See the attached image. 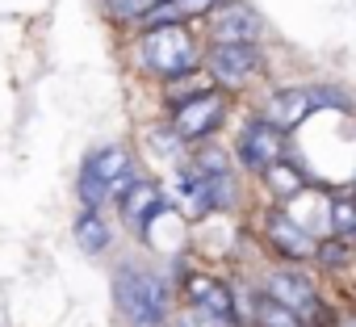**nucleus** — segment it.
<instances>
[{"label": "nucleus", "instance_id": "1", "mask_svg": "<svg viewBox=\"0 0 356 327\" xmlns=\"http://www.w3.org/2000/svg\"><path fill=\"white\" fill-rule=\"evenodd\" d=\"M113 302L130 327H163L168 323V285L155 273L122 269L113 277Z\"/></svg>", "mask_w": 356, "mask_h": 327}, {"label": "nucleus", "instance_id": "2", "mask_svg": "<svg viewBox=\"0 0 356 327\" xmlns=\"http://www.w3.org/2000/svg\"><path fill=\"white\" fill-rule=\"evenodd\" d=\"M134 168H130V155L122 147H101L84 159V168H80V198L88 210H97L105 198H122L126 185H134Z\"/></svg>", "mask_w": 356, "mask_h": 327}, {"label": "nucleus", "instance_id": "3", "mask_svg": "<svg viewBox=\"0 0 356 327\" xmlns=\"http://www.w3.org/2000/svg\"><path fill=\"white\" fill-rule=\"evenodd\" d=\"M143 59L151 72H159L163 80H176V76H189L193 63H197V42L185 26H155L147 38H143Z\"/></svg>", "mask_w": 356, "mask_h": 327}, {"label": "nucleus", "instance_id": "4", "mask_svg": "<svg viewBox=\"0 0 356 327\" xmlns=\"http://www.w3.org/2000/svg\"><path fill=\"white\" fill-rule=\"evenodd\" d=\"M227 118V101L222 93H197V97H185L181 105H176L172 113V130L181 134V138H206L210 130H218Z\"/></svg>", "mask_w": 356, "mask_h": 327}, {"label": "nucleus", "instance_id": "5", "mask_svg": "<svg viewBox=\"0 0 356 327\" xmlns=\"http://www.w3.org/2000/svg\"><path fill=\"white\" fill-rule=\"evenodd\" d=\"M268 298L277 302V306H285L293 319H302V323H318L323 319V298L314 294V285L302 277V273H273L268 277Z\"/></svg>", "mask_w": 356, "mask_h": 327}, {"label": "nucleus", "instance_id": "6", "mask_svg": "<svg viewBox=\"0 0 356 327\" xmlns=\"http://www.w3.org/2000/svg\"><path fill=\"white\" fill-rule=\"evenodd\" d=\"M210 30H214L218 47L252 42V38L260 34V17H256V9L239 5V0H227V5H214V9H210Z\"/></svg>", "mask_w": 356, "mask_h": 327}, {"label": "nucleus", "instance_id": "7", "mask_svg": "<svg viewBox=\"0 0 356 327\" xmlns=\"http://www.w3.org/2000/svg\"><path fill=\"white\" fill-rule=\"evenodd\" d=\"M239 155H243L248 168L268 173L273 164H281V155H285V138H281V130H273L268 122H252V126L243 130V138H239Z\"/></svg>", "mask_w": 356, "mask_h": 327}, {"label": "nucleus", "instance_id": "8", "mask_svg": "<svg viewBox=\"0 0 356 327\" xmlns=\"http://www.w3.org/2000/svg\"><path fill=\"white\" fill-rule=\"evenodd\" d=\"M314 109H318V97H314V93H306V88H281V93H273V97L264 101V118H260V122H268L273 130L285 134L289 126L306 122Z\"/></svg>", "mask_w": 356, "mask_h": 327}, {"label": "nucleus", "instance_id": "9", "mask_svg": "<svg viewBox=\"0 0 356 327\" xmlns=\"http://www.w3.org/2000/svg\"><path fill=\"white\" fill-rule=\"evenodd\" d=\"M256 67H260V51H256V42L214 47V55H210V72H214V80H222V84H243V80L256 76Z\"/></svg>", "mask_w": 356, "mask_h": 327}, {"label": "nucleus", "instance_id": "10", "mask_svg": "<svg viewBox=\"0 0 356 327\" xmlns=\"http://www.w3.org/2000/svg\"><path fill=\"white\" fill-rule=\"evenodd\" d=\"M185 294H189V302H193L197 310L214 314L218 323H235V298H231V289H227L218 277L193 273V277H185Z\"/></svg>", "mask_w": 356, "mask_h": 327}, {"label": "nucleus", "instance_id": "11", "mask_svg": "<svg viewBox=\"0 0 356 327\" xmlns=\"http://www.w3.org/2000/svg\"><path fill=\"white\" fill-rule=\"evenodd\" d=\"M159 210H163V193H159V185H151V181H134V185L122 189V218H126L130 227L147 231L151 218H155Z\"/></svg>", "mask_w": 356, "mask_h": 327}, {"label": "nucleus", "instance_id": "12", "mask_svg": "<svg viewBox=\"0 0 356 327\" xmlns=\"http://www.w3.org/2000/svg\"><path fill=\"white\" fill-rule=\"evenodd\" d=\"M268 244H273L281 256H289V260H310V256L318 252V244H314L298 223H289L285 214H268Z\"/></svg>", "mask_w": 356, "mask_h": 327}, {"label": "nucleus", "instance_id": "13", "mask_svg": "<svg viewBox=\"0 0 356 327\" xmlns=\"http://www.w3.org/2000/svg\"><path fill=\"white\" fill-rule=\"evenodd\" d=\"M76 244H80L88 256L105 252V244H109V227L101 223V214H97V210H84V214L76 218Z\"/></svg>", "mask_w": 356, "mask_h": 327}, {"label": "nucleus", "instance_id": "14", "mask_svg": "<svg viewBox=\"0 0 356 327\" xmlns=\"http://www.w3.org/2000/svg\"><path fill=\"white\" fill-rule=\"evenodd\" d=\"M206 9H214V0H159L151 17H155V26H176L181 17H197Z\"/></svg>", "mask_w": 356, "mask_h": 327}, {"label": "nucleus", "instance_id": "15", "mask_svg": "<svg viewBox=\"0 0 356 327\" xmlns=\"http://www.w3.org/2000/svg\"><path fill=\"white\" fill-rule=\"evenodd\" d=\"M256 319H260V327H306L302 319H293L285 306H277L273 298H260L256 302Z\"/></svg>", "mask_w": 356, "mask_h": 327}, {"label": "nucleus", "instance_id": "16", "mask_svg": "<svg viewBox=\"0 0 356 327\" xmlns=\"http://www.w3.org/2000/svg\"><path fill=\"white\" fill-rule=\"evenodd\" d=\"M331 231H335V235H352V231H356V202L343 198V202L331 206Z\"/></svg>", "mask_w": 356, "mask_h": 327}, {"label": "nucleus", "instance_id": "17", "mask_svg": "<svg viewBox=\"0 0 356 327\" xmlns=\"http://www.w3.org/2000/svg\"><path fill=\"white\" fill-rule=\"evenodd\" d=\"M268 185H273L277 193H298L306 181H302L293 168H285V164H273V168H268Z\"/></svg>", "mask_w": 356, "mask_h": 327}, {"label": "nucleus", "instance_id": "18", "mask_svg": "<svg viewBox=\"0 0 356 327\" xmlns=\"http://www.w3.org/2000/svg\"><path fill=\"white\" fill-rule=\"evenodd\" d=\"M155 5H159V0H109V9L118 17H151Z\"/></svg>", "mask_w": 356, "mask_h": 327}]
</instances>
